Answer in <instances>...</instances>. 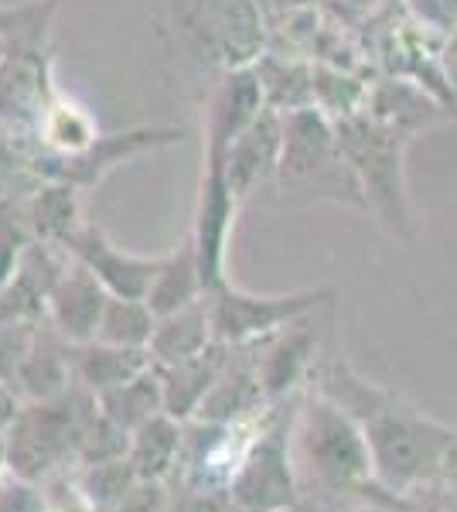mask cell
Here are the masks:
<instances>
[{
  "mask_svg": "<svg viewBox=\"0 0 457 512\" xmlns=\"http://www.w3.org/2000/svg\"><path fill=\"white\" fill-rule=\"evenodd\" d=\"M256 7L263 11V21H267L290 11H304V7H321V0H256Z\"/></svg>",
  "mask_w": 457,
  "mask_h": 512,
  "instance_id": "cell-36",
  "label": "cell"
},
{
  "mask_svg": "<svg viewBox=\"0 0 457 512\" xmlns=\"http://www.w3.org/2000/svg\"><path fill=\"white\" fill-rule=\"evenodd\" d=\"M335 134L342 144L345 161L352 164V175L365 195V209L376 216L382 226L400 239L417 236L413 222L410 192H406V144L410 140L386 130L365 113L335 120Z\"/></svg>",
  "mask_w": 457,
  "mask_h": 512,
  "instance_id": "cell-4",
  "label": "cell"
},
{
  "mask_svg": "<svg viewBox=\"0 0 457 512\" xmlns=\"http://www.w3.org/2000/svg\"><path fill=\"white\" fill-rule=\"evenodd\" d=\"M273 192H280V198H324L365 209V195L338 144L335 120H328L321 110L287 113L284 154Z\"/></svg>",
  "mask_w": 457,
  "mask_h": 512,
  "instance_id": "cell-5",
  "label": "cell"
},
{
  "mask_svg": "<svg viewBox=\"0 0 457 512\" xmlns=\"http://www.w3.org/2000/svg\"><path fill=\"white\" fill-rule=\"evenodd\" d=\"M0 512H58V506L41 482L7 472L0 478Z\"/></svg>",
  "mask_w": 457,
  "mask_h": 512,
  "instance_id": "cell-31",
  "label": "cell"
},
{
  "mask_svg": "<svg viewBox=\"0 0 457 512\" xmlns=\"http://www.w3.org/2000/svg\"><path fill=\"white\" fill-rule=\"evenodd\" d=\"M168 482H134V489L120 499L113 512H171V499L164 492Z\"/></svg>",
  "mask_w": 457,
  "mask_h": 512,
  "instance_id": "cell-33",
  "label": "cell"
},
{
  "mask_svg": "<svg viewBox=\"0 0 457 512\" xmlns=\"http://www.w3.org/2000/svg\"><path fill=\"white\" fill-rule=\"evenodd\" d=\"M188 35L219 72L253 65L267 52V21L256 0H188Z\"/></svg>",
  "mask_w": 457,
  "mask_h": 512,
  "instance_id": "cell-8",
  "label": "cell"
},
{
  "mask_svg": "<svg viewBox=\"0 0 457 512\" xmlns=\"http://www.w3.org/2000/svg\"><path fill=\"white\" fill-rule=\"evenodd\" d=\"M440 65H444V76L457 96V24L451 28V35L440 41Z\"/></svg>",
  "mask_w": 457,
  "mask_h": 512,
  "instance_id": "cell-35",
  "label": "cell"
},
{
  "mask_svg": "<svg viewBox=\"0 0 457 512\" xmlns=\"http://www.w3.org/2000/svg\"><path fill=\"white\" fill-rule=\"evenodd\" d=\"M362 113L382 123L386 130H393V134L413 140L417 134H423V130L437 127V123H444L451 117V106L440 103L430 89L420 86V82L386 76L369 86V99H365Z\"/></svg>",
  "mask_w": 457,
  "mask_h": 512,
  "instance_id": "cell-16",
  "label": "cell"
},
{
  "mask_svg": "<svg viewBox=\"0 0 457 512\" xmlns=\"http://www.w3.org/2000/svg\"><path fill=\"white\" fill-rule=\"evenodd\" d=\"M239 195L226 181V164L222 158H205L202 154V181H198V202H195V222H191V243L198 253V267H202L205 287L215 291L229 280L226 274V256L229 239L236 229Z\"/></svg>",
  "mask_w": 457,
  "mask_h": 512,
  "instance_id": "cell-10",
  "label": "cell"
},
{
  "mask_svg": "<svg viewBox=\"0 0 457 512\" xmlns=\"http://www.w3.org/2000/svg\"><path fill=\"white\" fill-rule=\"evenodd\" d=\"M151 366L154 359L147 349H120V345H106V342L72 345L76 383L93 396H103L116 390V386L130 383V379L147 373Z\"/></svg>",
  "mask_w": 457,
  "mask_h": 512,
  "instance_id": "cell-24",
  "label": "cell"
},
{
  "mask_svg": "<svg viewBox=\"0 0 457 512\" xmlns=\"http://www.w3.org/2000/svg\"><path fill=\"white\" fill-rule=\"evenodd\" d=\"M212 345H219V342H215V332H212L209 294H205L202 301L157 318V328H154V338H151V345H147V352H151V359L157 366H174V362H185V359H195V355L209 352Z\"/></svg>",
  "mask_w": 457,
  "mask_h": 512,
  "instance_id": "cell-22",
  "label": "cell"
},
{
  "mask_svg": "<svg viewBox=\"0 0 457 512\" xmlns=\"http://www.w3.org/2000/svg\"><path fill=\"white\" fill-rule=\"evenodd\" d=\"M318 390L362 420L376 465V489L410 502L420 492L451 482L457 431L423 417L400 396L372 386L345 362H335L321 376Z\"/></svg>",
  "mask_w": 457,
  "mask_h": 512,
  "instance_id": "cell-1",
  "label": "cell"
},
{
  "mask_svg": "<svg viewBox=\"0 0 457 512\" xmlns=\"http://www.w3.org/2000/svg\"><path fill=\"white\" fill-rule=\"evenodd\" d=\"M253 72H256V79H260L267 110L280 113V117L314 110V62L311 59L267 48V52L253 62Z\"/></svg>",
  "mask_w": 457,
  "mask_h": 512,
  "instance_id": "cell-21",
  "label": "cell"
},
{
  "mask_svg": "<svg viewBox=\"0 0 457 512\" xmlns=\"http://www.w3.org/2000/svg\"><path fill=\"white\" fill-rule=\"evenodd\" d=\"M58 96L52 82V55L48 48L35 52H7L0 62V127L31 137Z\"/></svg>",
  "mask_w": 457,
  "mask_h": 512,
  "instance_id": "cell-13",
  "label": "cell"
},
{
  "mask_svg": "<svg viewBox=\"0 0 457 512\" xmlns=\"http://www.w3.org/2000/svg\"><path fill=\"white\" fill-rule=\"evenodd\" d=\"M451 482L457 485V458H454V468H451Z\"/></svg>",
  "mask_w": 457,
  "mask_h": 512,
  "instance_id": "cell-40",
  "label": "cell"
},
{
  "mask_svg": "<svg viewBox=\"0 0 457 512\" xmlns=\"http://www.w3.org/2000/svg\"><path fill=\"white\" fill-rule=\"evenodd\" d=\"M400 502H403V499H389V502H379V506H365V509H359V512H417L413 506L400 509Z\"/></svg>",
  "mask_w": 457,
  "mask_h": 512,
  "instance_id": "cell-37",
  "label": "cell"
},
{
  "mask_svg": "<svg viewBox=\"0 0 457 512\" xmlns=\"http://www.w3.org/2000/svg\"><path fill=\"white\" fill-rule=\"evenodd\" d=\"M267 110L263 103V89L256 79L253 65H239V69L219 72V82L212 86L209 99L202 110V154L205 158H226L243 130Z\"/></svg>",
  "mask_w": 457,
  "mask_h": 512,
  "instance_id": "cell-12",
  "label": "cell"
},
{
  "mask_svg": "<svg viewBox=\"0 0 457 512\" xmlns=\"http://www.w3.org/2000/svg\"><path fill=\"white\" fill-rule=\"evenodd\" d=\"M11 472V454H7V431H0V478Z\"/></svg>",
  "mask_w": 457,
  "mask_h": 512,
  "instance_id": "cell-38",
  "label": "cell"
},
{
  "mask_svg": "<svg viewBox=\"0 0 457 512\" xmlns=\"http://www.w3.org/2000/svg\"><path fill=\"white\" fill-rule=\"evenodd\" d=\"M96 403H99V414L110 417L113 424H120L123 431H137V427L147 424L151 417L164 414V386H161V369H157V362L147 373L130 379V383L96 396Z\"/></svg>",
  "mask_w": 457,
  "mask_h": 512,
  "instance_id": "cell-27",
  "label": "cell"
},
{
  "mask_svg": "<svg viewBox=\"0 0 457 512\" xmlns=\"http://www.w3.org/2000/svg\"><path fill=\"white\" fill-rule=\"evenodd\" d=\"M96 414V396L79 383L52 400H28L7 427L11 475L45 485L65 468H79L82 437Z\"/></svg>",
  "mask_w": 457,
  "mask_h": 512,
  "instance_id": "cell-3",
  "label": "cell"
},
{
  "mask_svg": "<svg viewBox=\"0 0 457 512\" xmlns=\"http://www.w3.org/2000/svg\"><path fill=\"white\" fill-rule=\"evenodd\" d=\"M14 383L21 386L24 400H52L76 386V369H72V345L55 332L52 325L38 328L35 342L24 355Z\"/></svg>",
  "mask_w": 457,
  "mask_h": 512,
  "instance_id": "cell-20",
  "label": "cell"
},
{
  "mask_svg": "<svg viewBox=\"0 0 457 512\" xmlns=\"http://www.w3.org/2000/svg\"><path fill=\"white\" fill-rule=\"evenodd\" d=\"M280 512H318V509H311L307 502H297V506H290V509H280Z\"/></svg>",
  "mask_w": 457,
  "mask_h": 512,
  "instance_id": "cell-39",
  "label": "cell"
},
{
  "mask_svg": "<svg viewBox=\"0 0 457 512\" xmlns=\"http://www.w3.org/2000/svg\"><path fill=\"white\" fill-rule=\"evenodd\" d=\"M226 359H229L226 345H212L209 352L195 355V359L174 362V366H157L161 369V386H164V414L178 417L181 424L195 420L202 403L209 400Z\"/></svg>",
  "mask_w": 457,
  "mask_h": 512,
  "instance_id": "cell-19",
  "label": "cell"
},
{
  "mask_svg": "<svg viewBox=\"0 0 457 512\" xmlns=\"http://www.w3.org/2000/svg\"><path fill=\"white\" fill-rule=\"evenodd\" d=\"M314 349H318V338L304 325V318L287 325L284 332L249 345L256 362V376H260L263 393H267L270 403H280L284 396H290L301 386V379L311 369Z\"/></svg>",
  "mask_w": 457,
  "mask_h": 512,
  "instance_id": "cell-17",
  "label": "cell"
},
{
  "mask_svg": "<svg viewBox=\"0 0 457 512\" xmlns=\"http://www.w3.org/2000/svg\"><path fill=\"white\" fill-rule=\"evenodd\" d=\"M185 140V127H130L120 134H99V140L89 151L76 154V158H45V154L31 151V171L38 181H69L79 192L96 188L106 175H113L120 164L151 154L157 147H171Z\"/></svg>",
  "mask_w": 457,
  "mask_h": 512,
  "instance_id": "cell-9",
  "label": "cell"
},
{
  "mask_svg": "<svg viewBox=\"0 0 457 512\" xmlns=\"http://www.w3.org/2000/svg\"><path fill=\"white\" fill-rule=\"evenodd\" d=\"M284 154V117L273 110H263L249 127L232 140L226 151V181L239 195V202L253 198L260 188H273Z\"/></svg>",
  "mask_w": 457,
  "mask_h": 512,
  "instance_id": "cell-14",
  "label": "cell"
},
{
  "mask_svg": "<svg viewBox=\"0 0 457 512\" xmlns=\"http://www.w3.org/2000/svg\"><path fill=\"white\" fill-rule=\"evenodd\" d=\"M65 253L76 263H82L113 297H144V301L164 260V253L144 256V253L123 250V246H116L93 222H82V229L72 236Z\"/></svg>",
  "mask_w": 457,
  "mask_h": 512,
  "instance_id": "cell-11",
  "label": "cell"
},
{
  "mask_svg": "<svg viewBox=\"0 0 457 512\" xmlns=\"http://www.w3.org/2000/svg\"><path fill=\"white\" fill-rule=\"evenodd\" d=\"M406 18L444 41L457 24V0H406Z\"/></svg>",
  "mask_w": 457,
  "mask_h": 512,
  "instance_id": "cell-32",
  "label": "cell"
},
{
  "mask_svg": "<svg viewBox=\"0 0 457 512\" xmlns=\"http://www.w3.org/2000/svg\"><path fill=\"white\" fill-rule=\"evenodd\" d=\"M96 140H99V123L93 120V113L62 93L48 103L35 134H31L35 151L45 154V158H76V154L89 151Z\"/></svg>",
  "mask_w": 457,
  "mask_h": 512,
  "instance_id": "cell-23",
  "label": "cell"
},
{
  "mask_svg": "<svg viewBox=\"0 0 457 512\" xmlns=\"http://www.w3.org/2000/svg\"><path fill=\"white\" fill-rule=\"evenodd\" d=\"M290 420L294 414L284 417L280 410H267L239 465L232 468L229 495L246 512H280L304 502L301 475L290 451Z\"/></svg>",
  "mask_w": 457,
  "mask_h": 512,
  "instance_id": "cell-6",
  "label": "cell"
},
{
  "mask_svg": "<svg viewBox=\"0 0 457 512\" xmlns=\"http://www.w3.org/2000/svg\"><path fill=\"white\" fill-rule=\"evenodd\" d=\"M82 192L69 181H38L24 202V226L38 243L65 246L82 229Z\"/></svg>",
  "mask_w": 457,
  "mask_h": 512,
  "instance_id": "cell-18",
  "label": "cell"
},
{
  "mask_svg": "<svg viewBox=\"0 0 457 512\" xmlns=\"http://www.w3.org/2000/svg\"><path fill=\"white\" fill-rule=\"evenodd\" d=\"M331 297H335L331 287H307V291L290 294H253L226 280L222 287L209 291L215 342L226 345V349H249V345L307 318L321 304H328Z\"/></svg>",
  "mask_w": 457,
  "mask_h": 512,
  "instance_id": "cell-7",
  "label": "cell"
},
{
  "mask_svg": "<svg viewBox=\"0 0 457 512\" xmlns=\"http://www.w3.org/2000/svg\"><path fill=\"white\" fill-rule=\"evenodd\" d=\"M181 451H185V424L171 414H157L137 431H130V465L140 482H168L178 475Z\"/></svg>",
  "mask_w": 457,
  "mask_h": 512,
  "instance_id": "cell-25",
  "label": "cell"
},
{
  "mask_svg": "<svg viewBox=\"0 0 457 512\" xmlns=\"http://www.w3.org/2000/svg\"><path fill=\"white\" fill-rule=\"evenodd\" d=\"M290 451L301 489L314 485L324 495H365L376 485V465L362 420L328 393H307L290 420Z\"/></svg>",
  "mask_w": 457,
  "mask_h": 512,
  "instance_id": "cell-2",
  "label": "cell"
},
{
  "mask_svg": "<svg viewBox=\"0 0 457 512\" xmlns=\"http://www.w3.org/2000/svg\"><path fill=\"white\" fill-rule=\"evenodd\" d=\"M106 301H110V291H106V287L99 284V280L89 274L82 263H76L69 256L62 277L55 280L52 294H48L45 321L69 345L96 342L99 321H103V311H106Z\"/></svg>",
  "mask_w": 457,
  "mask_h": 512,
  "instance_id": "cell-15",
  "label": "cell"
},
{
  "mask_svg": "<svg viewBox=\"0 0 457 512\" xmlns=\"http://www.w3.org/2000/svg\"><path fill=\"white\" fill-rule=\"evenodd\" d=\"M157 328V315L144 297H113L106 301L103 321H99L96 342L120 345V349H147Z\"/></svg>",
  "mask_w": 457,
  "mask_h": 512,
  "instance_id": "cell-28",
  "label": "cell"
},
{
  "mask_svg": "<svg viewBox=\"0 0 457 512\" xmlns=\"http://www.w3.org/2000/svg\"><path fill=\"white\" fill-rule=\"evenodd\" d=\"M134 482H137V472H134V465H130V458L76 468V495L96 512H113L120 506L123 495L134 489Z\"/></svg>",
  "mask_w": 457,
  "mask_h": 512,
  "instance_id": "cell-30",
  "label": "cell"
},
{
  "mask_svg": "<svg viewBox=\"0 0 457 512\" xmlns=\"http://www.w3.org/2000/svg\"><path fill=\"white\" fill-rule=\"evenodd\" d=\"M205 294H209V287H205L202 267H198L195 243H191V236H185L181 246L164 253L161 270H157L151 291H147V304H151V311L161 318V315H171V311H181V308H188V304L202 301Z\"/></svg>",
  "mask_w": 457,
  "mask_h": 512,
  "instance_id": "cell-26",
  "label": "cell"
},
{
  "mask_svg": "<svg viewBox=\"0 0 457 512\" xmlns=\"http://www.w3.org/2000/svg\"><path fill=\"white\" fill-rule=\"evenodd\" d=\"M181 512H246V509L232 499L229 489H202V492H188V502Z\"/></svg>",
  "mask_w": 457,
  "mask_h": 512,
  "instance_id": "cell-34",
  "label": "cell"
},
{
  "mask_svg": "<svg viewBox=\"0 0 457 512\" xmlns=\"http://www.w3.org/2000/svg\"><path fill=\"white\" fill-rule=\"evenodd\" d=\"M372 82L362 79V72L331 69L314 62V110H321L328 120H345L365 110Z\"/></svg>",
  "mask_w": 457,
  "mask_h": 512,
  "instance_id": "cell-29",
  "label": "cell"
}]
</instances>
